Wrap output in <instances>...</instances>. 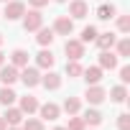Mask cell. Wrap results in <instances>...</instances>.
Returning <instances> with one entry per match:
<instances>
[{
  "label": "cell",
  "instance_id": "obj_1",
  "mask_svg": "<svg viewBox=\"0 0 130 130\" xmlns=\"http://www.w3.org/2000/svg\"><path fill=\"white\" fill-rule=\"evenodd\" d=\"M64 51H67L69 61H79L84 56V43L79 38H67V43H64Z\"/></svg>",
  "mask_w": 130,
  "mask_h": 130
},
{
  "label": "cell",
  "instance_id": "obj_2",
  "mask_svg": "<svg viewBox=\"0 0 130 130\" xmlns=\"http://www.w3.org/2000/svg\"><path fill=\"white\" fill-rule=\"evenodd\" d=\"M41 26H43V15H41V10H38V8H33V10L23 13V28H26V31H38Z\"/></svg>",
  "mask_w": 130,
  "mask_h": 130
},
{
  "label": "cell",
  "instance_id": "obj_3",
  "mask_svg": "<svg viewBox=\"0 0 130 130\" xmlns=\"http://www.w3.org/2000/svg\"><path fill=\"white\" fill-rule=\"evenodd\" d=\"M54 33H59V36H72V31H74V18H69V15H59L56 21H54V28H51Z\"/></svg>",
  "mask_w": 130,
  "mask_h": 130
},
{
  "label": "cell",
  "instance_id": "obj_4",
  "mask_svg": "<svg viewBox=\"0 0 130 130\" xmlns=\"http://www.w3.org/2000/svg\"><path fill=\"white\" fill-rule=\"evenodd\" d=\"M18 79H21L26 87H36V84H41V74H38L36 67H23V72H18Z\"/></svg>",
  "mask_w": 130,
  "mask_h": 130
},
{
  "label": "cell",
  "instance_id": "obj_5",
  "mask_svg": "<svg viewBox=\"0 0 130 130\" xmlns=\"http://www.w3.org/2000/svg\"><path fill=\"white\" fill-rule=\"evenodd\" d=\"M23 13H26V5L21 3V0H8L5 3V18L8 21H18V18H23Z\"/></svg>",
  "mask_w": 130,
  "mask_h": 130
},
{
  "label": "cell",
  "instance_id": "obj_6",
  "mask_svg": "<svg viewBox=\"0 0 130 130\" xmlns=\"http://www.w3.org/2000/svg\"><path fill=\"white\" fill-rule=\"evenodd\" d=\"M84 97H87V102H89V105H102V102H105V97H107V92H105L100 84H89V87H87V92H84Z\"/></svg>",
  "mask_w": 130,
  "mask_h": 130
},
{
  "label": "cell",
  "instance_id": "obj_7",
  "mask_svg": "<svg viewBox=\"0 0 130 130\" xmlns=\"http://www.w3.org/2000/svg\"><path fill=\"white\" fill-rule=\"evenodd\" d=\"M38 112H41V117H43V120L54 122V120H59L61 107H59V105H54V102H46V105H38Z\"/></svg>",
  "mask_w": 130,
  "mask_h": 130
},
{
  "label": "cell",
  "instance_id": "obj_8",
  "mask_svg": "<svg viewBox=\"0 0 130 130\" xmlns=\"http://www.w3.org/2000/svg\"><path fill=\"white\" fill-rule=\"evenodd\" d=\"M0 82H3L5 87H10V84L18 82V69L13 67V64H10V67H5V64L0 67Z\"/></svg>",
  "mask_w": 130,
  "mask_h": 130
},
{
  "label": "cell",
  "instance_id": "obj_9",
  "mask_svg": "<svg viewBox=\"0 0 130 130\" xmlns=\"http://www.w3.org/2000/svg\"><path fill=\"white\" fill-rule=\"evenodd\" d=\"M69 15L72 18H87L89 15V5L84 0H72L69 3Z\"/></svg>",
  "mask_w": 130,
  "mask_h": 130
},
{
  "label": "cell",
  "instance_id": "obj_10",
  "mask_svg": "<svg viewBox=\"0 0 130 130\" xmlns=\"http://www.w3.org/2000/svg\"><path fill=\"white\" fill-rule=\"evenodd\" d=\"M54 61H56V56L51 54V48H43V51L36 54V64H38L41 69H51V67H54Z\"/></svg>",
  "mask_w": 130,
  "mask_h": 130
},
{
  "label": "cell",
  "instance_id": "obj_11",
  "mask_svg": "<svg viewBox=\"0 0 130 130\" xmlns=\"http://www.w3.org/2000/svg\"><path fill=\"white\" fill-rule=\"evenodd\" d=\"M117 67V54H112V48L100 54V69H115Z\"/></svg>",
  "mask_w": 130,
  "mask_h": 130
},
{
  "label": "cell",
  "instance_id": "obj_12",
  "mask_svg": "<svg viewBox=\"0 0 130 130\" xmlns=\"http://www.w3.org/2000/svg\"><path fill=\"white\" fill-rule=\"evenodd\" d=\"M94 41H97V46H100L102 51H107V48H112V46H115V41H117V36L107 31V33H97V38H94Z\"/></svg>",
  "mask_w": 130,
  "mask_h": 130
},
{
  "label": "cell",
  "instance_id": "obj_13",
  "mask_svg": "<svg viewBox=\"0 0 130 130\" xmlns=\"http://www.w3.org/2000/svg\"><path fill=\"white\" fill-rule=\"evenodd\" d=\"M82 77L87 79V84H100L102 69H100V67H87V69H82Z\"/></svg>",
  "mask_w": 130,
  "mask_h": 130
},
{
  "label": "cell",
  "instance_id": "obj_14",
  "mask_svg": "<svg viewBox=\"0 0 130 130\" xmlns=\"http://www.w3.org/2000/svg\"><path fill=\"white\" fill-rule=\"evenodd\" d=\"M36 110H38V100H36L33 94L21 97V112H23V115H31V112H36Z\"/></svg>",
  "mask_w": 130,
  "mask_h": 130
},
{
  "label": "cell",
  "instance_id": "obj_15",
  "mask_svg": "<svg viewBox=\"0 0 130 130\" xmlns=\"http://www.w3.org/2000/svg\"><path fill=\"white\" fill-rule=\"evenodd\" d=\"M10 61H13V67H15V69H23V67H28V51H23V48H15V51L10 54Z\"/></svg>",
  "mask_w": 130,
  "mask_h": 130
},
{
  "label": "cell",
  "instance_id": "obj_16",
  "mask_svg": "<svg viewBox=\"0 0 130 130\" xmlns=\"http://www.w3.org/2000/svg\"><path fill=\"white\" fill-rule=\"evenodd\" d=\"M41 84H43L46 89H59V87H61V77H59L56 72H48V74L41 77Z\"/></svg>",
  "mask_w": 130,
  "mask_h": 130
},
{
  "label": "cell",
  "instance_id": "obj_17",
  "mask_svg": "<svg viewBox=\"0 0 130 130\" xmlns=\"http://www.w3.org/2000/svg\"><path fill=\"white\" fill-rule=\"evenodd\" d=\"M3 117H5L8 125H21V122H23V112H21V107H8Z\"/></svg>",
  "mask_w": 130,
  "mask_h": 130
},
{
  "label": "cell",
  "instance_id": "obj_18",
  "mask_svg": "<svg viewBox=\"0 0 130 130\" xmlns=\"http://www.w3.org/2000/svg\"><path fill=\"white\" fill-rule=\"evenodd\" d=\"M15 100H18V94H15V92H13L10 87H5V84H3V89H0V105L10 107V105H13Z\"/></svg>",
  "mask_w": 130,
  "mask_h": 130
},
{
  "label": "cell",
  "instance_id": "obj_19",
  "mask_svg": "<svg viewBox=\"0 0 130 130\" xmlns=\"http://www.w3.org/2000/svg\"><path fill=\"white\" fill-rule=\"evenodd\" d=\"M36 41H38L41 46H51V43H54V31L41 26V28H38V36H36Z\"/></svg>",
  "mask_w": 130,
  "mask_h": 130
},
{
  "label": "cell",
  "instance_id": "obj_20",
  "mask_svg": "<svg viewBox=\"0 0 130 130\" xmlns=\"http://www.w3.org/2000/svg\"><path fill=\"white\" fill-rule=\"evenodd\" d=\"M79 110H82V102L77 97H67V100H64V112H67V115H77Z\"/></svg>",
  "mask_w": 130,
  "mask_h": 130
},
{
  "label": "cell",
  "instance_id": "obj_21",
  "mask_svg": "<svg viewBox=\"0 0 130 130\" xmlns=\"http://www.w3.org/2000/svg\"><path fill=\"white\" fill-rule=\"evenodd\" d=\"M82 120H84V125H100L102 122V112L100 110H87L82 115Z\"/></svg>",
  "mask_w": 130,
  "mask_h": 130
},
{
  "label": "cell",
  "instance_id": "obj_22",
  "mask_svg": "<svg viewBox=\"0 0 130 130\" xmlns=\"http://www.w3.org/2000/svg\"><path fill=\"white\" fill-rule=\"evenodd\" d=\"M97 18H100V21H110V18H115V5H107V3L100 5V8H97Z\"/></svg>",
  "mask_w": 130,
  "mask_h": 130
},
{
  "label": "cell",
  "instance_id": "obj_23",
  "mask_svg": "<svg viewBox=\"0 0 130 130\" xmlns=\"http://www.w3.org/2000/svg\"><path fill=\"white\" fill-rule=\"evenodd\" d=\"M110 97H112V102H125V100H127V89H125V84H117V87H112Z\"/></svg>",
  "mask_w": 130,
  "mask_h": 130
},
{
  "label": "cell",
  "instance_id": "obj_24",
  "mask_svg": "<svg viewBox=\"0 0 130 130\" xmlns=\"http://www.w3.org/2000/svg\"><path fill=\"white\" fill-rule=\"evenodd\" d=\"M67 77H72V79L82 77V64L79 61H67Z\"/></svg>",
  "mask_w": 130,
  "mask_h": 130
},
{
  "label": "cell",
  "instance_id": "obj_25",
  "mask_svg": "<svg viewBox=\"0 0 130 130\" xmlns=\"http://www.w3.org/2000/svg\"><path fill=\"white\" fill-rule=\"evenodd\" d=\"M94 38H97V28H94V26H87V28L82 31V38H79V41H82V43H89V41H94Z\"/></svg>",
  "mask_w": 130,
  "mask_h": 130
},
{
  "label": "cell",
  "instance_id": "obj_26",
  "mask_svg": "<svg viewBox=\"0 0 130 130\" xmlns=\"http://www.w3.org/2000/svg\"><path fill=\"white\" fill-rule=\"evenodd\" d=\"M21 130H43V120H36V117H28L26 122H23V127Z\"/></svg>",
  "mask_w": 130,
  "mask_h": 130
},
{
  "label": "cell",
  "instance_id": "obj_27",
  "mask_svg": "<svg viewBox=\"0 0 130 130\" xmlns=\"http://www.w3.org/2000/svg\"><path fill=\"white\" fill-rule=\"evenodd\" d=\"M115 43H117V56H130V41L127 38H120Z\"/></svg>",
  "mask_w": 130,
  "mask_h": 130
},
{
  "label": "cell",
  "instance_id": "obj_28",
  "mask_svg": "<svg viewBox=\"0 0 130 130\" xmlns=\"http://www.w3.org/2000/svg\"><path fill=\"white\" fill-rule=\"evenodd\" d=\"M117 28L122 33H127L130 31V15H117Z\"/></svg>",
  "mask_w": 130,
  "mask_h": 130
},
{
  "label": "cell",
  "instance_id": "obj_29",
  "mask_svg": "<svg viewBox=\"0 0 130 130\" xmlns=\"http://www.w3.org/2000/svg\"><path fill=\"white\" fill-rule=\"evenodd\" d=\"M67 130H84V120H82V117H69Z\"/></svg>",
  "mask_w": 130,
  "mask_h": 130
},
{
  "label": "cell",
  "instance_id": "obj_30",
  "mask_svg": "<svg viewBox=\"0 0 130 130\" xmlns=\"http://www.w3.org/2000/svg\"><path fill=\"white\" fill-rule=\"evenodd\" d=\"M117 127H120V130H130V115H127V112H122V115L117 117Z\"/></svg>",
  "mask_w": 130,
  "mask_h": 130
},
{
  "label": "cell",
  "instance_id": "obj_31",
  "mask_svg": "<svg viewBox=\"0 0 130 130\" xmlns=\"http://www.w3.org/2000/svg\"><path fill=\"white\" fill-rule=\"evenodd\" d=\"M120 82H122V84L130 82V67H120Z\"/></svg>",
  "mask_w": 130,
  "mask_h": 130
},
{
  "label": "cell",
  "instance_id": "obj_32",
  "mask_svg": "<svg viewBox=\"0 0 130 130\" xmlns=\"http://www.w3.org/2000/svg\"><path fill=\"white\" fill-rule=\"evenodd\" d=\"M28 3H31L33 8H43V5H48V0H28Z\"/></svg>",
  "mask_w": 130,
  "mask_h": 130
},
{
  "label": "cell",
  "instance_id": "obj_33",
  "mask_svg": "<svg viewBox=\"0 0 130 130\" xmlns=\"http://www.w3.org/2000/svg\"><path fill=\"white\" fill-rule=\"evenodd\" d=\"M0 130H8V122H5V117H0Z\"/></svg>",
  "mask_w": 130,
  "mask_h": 130
},
{
  "label": "cell",
  "instance_id": "obj_34",
  "mask_svg": "<svg viewBox=\"0 0 130 130\" xmlns=\"http://www.w3.org/2000/svg\"><path fill=\"white\" fill-rule=\"evenodd\" d=\"M3 64H5V54H3V51H0V67H3Z\"/></svg>",
  "mask_w": 130,
  "mask_h": 130
},
{
  "label": "cell",
  "instance_id": "obj_35",
  "mask_svg": "<svg viewBox=\"0 0 130 130\" xmlns=\"http://www.w3.org/2000/svg\"><path fill=\"white\" fill-rule=\"evenodd\" d=\"M8 130H21V127L18 125H8Z\"/></svg>",
  "mask_w": 130,
  "mask_h": 130
},
{
  "label": "cell",
  "instance_id": "obj_36",
  "mask_svg": "<svg viewBox=\"0 0 130 130\" xmlns=\"http://www.w3.org/2000/svg\"><path fill=\"white\" fill-rule=\"evenodd\" d=\"M0 46H3V33H0Z\"/></svg>",
  "mask_w": 130,
  "mask_h": 130
},
{
  "label": "cell",
  "instance_id": "obj_37",
  "mask_svg": "<svg viewBox=\"0 0 130 130\" xmlns=\"http://www.w3.org/2000/svg\"><path fill=\"white\" fill-rule=\"evenodd\" d=\"M54 130H67V127H54Z\"/></svg>",
  "mask_w": 130,
  "mask_h": 130
},
{
  "label": "cell",
  "instance_id": "obj_38",
  "mask_svg": "<svg viewBox=\"0 0 130 130\" xmlns=\"http://www.w3.org/2000/svg\"><path fill=\"white\" fill-rule=\"evenodd\" d=\"M56 3H67V0H56Z\"/></svg>",
  "mask_w": 130,
  "mask_h": 130
},
{
  "label": "cell",
  "instance_id": "obj_39",
  "mask_svg": "<svg viewBox=\"0 0 130 130\" xmlns=\"http://www.w3.org/2000/svg\"><path fill=\"white\" fill-rule=\"evenodd\" d=\"M0 3H8V0H0Z\"/></svg>",
  "mask_w": 130,
  "mask_h": 130
}]
</instances>
